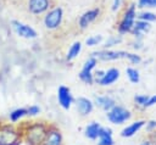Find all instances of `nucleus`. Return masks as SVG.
Masks as SVG:
<instances>
[{
    "mask_svg": "<svg viewBox=\"0 0 156 145\" xmlns=\"http://www.w3.org/2000/svg\"><path fill=\"white\" fill-rule=\"evenodd\" d=\"M136 4L135 2H130L123 11V15L121 17V21L117 26V30L121 35L130 33L135 21H136Z\"/></svg>",
    "mask_w": 156,
    "mask_h": 145,
    "instance_id": "obj_1",
    "label": "nucleus"
},
{
    "mask_svg": "<svg viewBox=\"0 0 156 145\" xmlns=\"http://www.w3.org/2000/svg\"><path fill=\"white\" fill-rule=\"evenodd\" d=\"M48 132V127L41 122H34L29 124L27 130L23 133L24 140L29 145H40Z\"/></svg>",
    "mask_w": 156,
    "mask_h": 145,
    "instance_id": "obj_2",
    "label": "nucleus"
},
{
    "mask_svg": "<svg viewBox=\"0 0 156 145\" xmlns=\"http://www.w3.org/2000/svg\"><path fill=\"white\" fill-rule=\"evenodd\" d=\"M22 138L23 133L12 124L0 126V145H20Z\"/></svg>",
    "mask_w": 156,
    "mask_h": 145,
    "instance_id": "obj_3",
    "label": "nucleus"
},
{
    "mask_svg": "<svg viewBox=\"0 0 156 145\" xmlns=\"http://www.w3.org/2000/svg\"><path fill=\"white\" fill-rule=\"evenodd\" d=\"M106 118L110 123H112L115 126H119L132 118V112L128 108L116 104L110 111L106 112Z\"/></svg>",
    "mask_w": 156,
    "mask_h": 145,
    "instance_id": "obj_4",
    "label": "nucleus"
},
{
    "mask_svg": "<svg viewBox=\"0 0 156 145\" xmlns=\"http://www.w3.org/2000/svg\"><path fill=\"white\" fill-rule=\"evenodd\" d=\"M63 19V10L61 6H55L51 7L44 16L43 18V23L45 26L46 29L49 30H55L57 29Z\"/></svg>",
    "mask_w": 156,
    "mask_h": 145,
    "instance_id": "obj_5",
    "label": "nucleus"
},
{
    "mask_svg": "<svg viewBox=\"0 0 156 145\" xmlns=\"http://www.w3.org/2000/svg\"><path fill=\"white\" fill-rule=\"evenodd\" d=\"M11 26H12V29L15 30V33L21 37V38H24V39H35L38 37V33L37 30L29 26V24H26L21 21H17V19H13L11 21Z\"/></svg>",
    "mask_w": 156,
    "mask_h": 145,
    "instance_id": "obj_6",
    "label": "nucleus"
},
{
    "mask_svg": "<svg viewBox=\"0 0 156 145\" xmlns=\"http://www.w3.org/2000/svg\"><path fill=\"white\" fill-rule=\"evenodd\" d=\"M52 7L51 0H27V10L34 16L44 15Z\"/></svg>",
    "mask_w": 156,
    "mask_h": 145,
    "instance_id": "obj_7",
    "label": "nucleus"
},
{
    "mask_svg": "<svg viewBox=\"0 0 156 145\" xmlns=\"http://www.w3.org/2000/svg\"><path fill=\"white\" fill-rule=\"evenodd\" d=\"M56 97H57V102L60 105V107H62L63 110H69L72 104L74 102V99H73V95H72V91L66 85H60L57 88V94H56Z\"/></svg>",
    "mask_w": 156,
    "mask_h": 145,
    "instance_id": "obj_8",
    "label": "nucleus"
},
{
    "mask_svg": "<svg viewBox=\"0 0 156 145\" xmlns=\"http://www.w3.org/2000/svg\"><path fill=\"white\" fill-rule=\"evenodd\" d=\"M127 51H122V50H111V49H104L100 51H94L91 54V56H94L96 60H101V61H116L119 58H124L126 57Z\"/></svg>",
    "mask_w": 156,
    "mask_h": 145,
    "instance_id": "obj_9",
    "label": "nucleus"
},
{
    "mask_svg": "<svg viewBox=\"0 0 156 145\" xmlns=\"http://www.w3.org/2000/svg\"><path fill=\"white\" fill-rule=\"evenodd\" d=\"M74 104H76V108L78 111V113L82 116V117H87L89 116L93 111H94V101H91L90 99L88 97H84V96H79L74 100Z\"/></svg>",
    "mask_w": 156,
    "mask_h": 145,
    "instance_id": "obj_10",
    "label": "nucleus"
},
{
    "mask_svg": "<svg viewBox=\"0 0 156 145\" xmlns=\"http://www.w3.org/2000/svg\"><path fill=\"white\" fill-rule=\"evenodd\" d=\"M40 145H63V138H62V133L60 132V129L55 127L48 128L46 135Z\"/></svg>",
    "mask_w": 156,
    "mask_h": 145,
    "instance_id": "obj_11",
    "label": "nucleus"
},
{
    "mask_svg": "<svg viewBox=\"0 0 156 145\" xmlns=\"http://www.w3.org/2000/svg\"><path fill=\"white\" fill-rule=\"evenodd\" d=\"M99 16H100V9L99 7H94V9L85 11L78 19V27L80 29H87Z\"/></svg>",
    "mask_w": 156,
    "mask_h": 145,
    "instance_id": "obj_12",
    "label": "nucleus"
},
{
    "mask_svg": "<svg viewBox=\"0 0 156 145\" xmlns=\"http://www.w3.org/2000/svg\"><path fill=\"white\" fill-rule=\"evenodd\" d=\"M119 76H121L119 69L112 67V68H108L107 71H105L104 76H102L96 83H98L99 85H101V87H110V85L115 84V83L119 79Z\"/></svg>",
    "mask_w": 156,
    "mask_h": 145,
    "instance_id": "obj_13",
    "label": "nucleus"
},
{
    "mask_svg": "<svg viewBox=\"0 0 156 145\" xmlns=\"http://www.w3.org/2000/svg\"><path fill=\"white\" fill-rule=\"evenodd\" d=\"M145 123H146L145 119L134 121V122L129 123L128 126H126V127L121 130L119 135H121L122 138H132V136H134L136 133H139V132L145 127Z\"/></svg>",
    "mask_w": 156,
    "mask_h": 145,
    "instance_id": "obj_14",
    "label": "nucleus"
},
{
    "mask_svg": "<svg viewBox=\"0 0 156 145\" xmlns=\"http://www.w3.org/2000/svg\"><path fill=\"white\" fill-rule=\"evenodd\" d=\"M151 29V24L146 21H141V19H138L135 21L132 30H130V34L135 38V39H143L144 35H146Z\"/></svg>",
    "mask_w": 156,
    "mask_h": 145,
    "instance_id": "obj_15",
    "label": "nucleus"
},
{
    "mask_svg": "<svg viewBox=\"0 0 156 145\" xmlns=\"http://www.w3.org/2000/svg\"><path fill=\"white\" fill-rule=\"evenodd\" d=\"M102 126L96 122V121H91L89 122L85 127H84V136L90 139V140H96L99 138V134H100V130H101Z\"/></svg>",
    "mask_w": 156,
    "mask_h": 145,
    "instance_id": "obj_16",
    "label": "nucleus"
},
{
    "mask_svg": "<svg viewBox=\"0 0 156 145\" xmlns=\"http://www.w3.org/2000/svg\"><path fill=\"white\" fill-rule=\"evenodd\" d=\"M94 104H95V106H98L102 111L107 112V111H110L116 105V101L110 95H100V96H96L95 97Z\"/></svg>",
    "mask_w": 156,
    "mask_h": 145,
    "instance_id": "obj_17",
    "label": "nucleus"
},
{
    "mask_svg": "<svg viewBox=\"0 0 156 145\" xmlns=\"http://www.w3.org/2000/svg\"><path fill=\"white\" fill-rule=\"evenodd\" d=\"M96 145H115V139L112 135V130L108 127H102L99 134V138L96 139Z\"/></svg>",
    "mask_w": 156,
    "mask_h": 145,
    "instance_id": "obj_18",
    "label": "nucleus"
},
{
    "mask_svg": "<svg viewBox=\"0 0 156 145\" xmlns=\"http://www.w3.org/2000/svg\"><path fill=\"white\" fill-rule=\"evenodd\" d=\"M28 116V111H27V107H18V108H15L12 110L10 113H9V119L11 123H17L20 119H22L23 117Z\"/></svg>",
    "mask_w": 156,
    "mask_h": 145,
    "instance_id": "obj_19",
    "label": "nucleus"
},
{
    "mask_svg": "<svg viewBox=\"0 0 156 145\" xmlns=\"http://www.w3.org/2000/svg\"><path fill=\"white\" fill-rule=\"evenodd\" d=\"M80 51H82V43L80 41H74L69 46V49H68V51L66 54V60L67 61H73L80 54Z\"/></svg>",
    "mask_w": 156,
    "mask_h": 145,
    "instance_id": "obj_20",
    "label": "nucleus"
},
{
    "mask_svg": "<svg viewBox=\"0 0 156 145\" xmlns=\"http://www.w3.org/2000/svg\"><path fill=\"white\" fill-rule=\"evenodd\" d=\"M126 74H127L128 80L132 84H138L140 82V73H139V71L136 68H134V67H127L126 68Z\"/></svg>",
    "mask_w": 156,
    "mask_h": 145,
    "instance_id": "obj_21",
    "label": "nucleus"
},
{
    "mask_svg": "<svg viewBox=\"0 0 156 145\" xmlns=\"http://www.w3.org/2000/svg\"><path fill=\"white\" fill-rule=\"evenodd\" d=\"M136 18L151 23V22H155L156 21V13H154L151 11H147V10H144V11H141V12H139L136 15Z\"/></svg>",
    "mask_w": 156,
    "mask_h": 145,
    "instance_id": "obj_22",
    "label": "nucleus"
},
{
    "mask_svg": "<svg viewBox=\"0 0 156 145\" xmlns=\"http://www.w3.org/2000/svg\"><path fill=\"white\" fill-rule=\"evenodd\" d=\"M78 77H79V79H80L83 83H85V84H88V85H91V84H94V82H95V79H94V73H93V72L80 71V72L78 73Z\"/></svg>",
    "mask_w": 156,
    "mask_h": 145,
    "instance_id": "obj_23",
    "label": "nucleus"
},
{
    "mask_svg": "<svg viewBox=\"0 0 156 145\" xmlns=\"http://www.w3.org/2000/svg\"><path fill=\"white\" fill-rule=\"evenodd\" d=\"M96 65H98V60L94 57V56H90L85 62H84V65H83V67H82V69L80 71H85V72H93L94 69H95V67H96Z\"/></svg>",
    "mask_w": 156,
    "mask_h": 145,
    "instance_id": "obj_24",
    "label": "nucleus"
},
{
    "mask_svg": "<svg viewBox=\"0 0 156 145\" xmlns=\"http://www.w3.org/2000/svg\"><path fill=\"white\" fill-rule=\"evenodd\" d=\"M122 41V35H111L107 38V40L104 43V49H110L117 44H119Z\"/></svg>",
    "mask_w": 156,
    "mask_h": 145,
    "instance_id": "obj_25",
    "label": "nucleus"
},
{
    "mask_svg": "<svg viewBox=\"0 0 156 145\" xmlns=\"http://www.w3.org/2000/svg\"><path fill=\"white\" fill-rule=\"evenodd\" d=\"M102 40H104V38H102L101 34L91 35V37L85 39V45H88V46H98L99 44H101Z\"/></svg>",
    "mask_w": 156,
    "mask_h": 145,
    "instance_id": "obj_26",
    "label": "nucleus"
},
{
    "mask_svg": "<svg viewBox=\"0 0 156 145\" xmlns=\"http://www.w3.org/2000/svg\"><path fill=\"white\" fill-rule=\"evenodd\" d=\"M124 58H127L129 61V63H132V65H139L143 61V58H141V56L139 54H136V52H129V51H127Z\"/></svg>",
    "mask_w": 156,
    "mask_h": 145,
    "instance_id": "obj_27",
    "label": "nucleus"
},
{
    "mask_svg": "<svg viewBox=\"0 0 156 145\" xmlns=\"http://www.w3.org/2000/svg\"><path fill=\"white\" fill-rule=\"evenodd\" d=\"M149 96H150V95L138 94V95L134 96V101H135V104H136L139 107H141V108H146V104H147Z\"/></svg>",
    "mask_w": 156,
    "mask_h": 145,
    "instance_id": "obj_28",
    "label": "nucleus"
},
{
    "mask_svg": "<svg viewBox=\"0 0 156 145\" xmlns=\"http://www.w3.org/2000/svg\"><path fill=\"white\" fill-rule=\"evenodd\" d=\"M136 6L139 9H156V0H138Z\"/></svg>",
    "mask_w": 156,
    "mask_h": 145,
    "instance_id": "obj_29",
    "label": "nucleus"
},
{
    "mask_svg": "<svg viewBox=\"0 0 156 145\" xmlns=\"http://www.w3.org/2000/svg\"><path fill=\"white\" fill-rule=\"evenodd\" d=\"M27 111H28V116H38L41 112V108L38 105H30L27 107Z\"/></svg>",
    "mask_w": 156,
    "mask_h": 145,
    "instance_id": "obj_30",
    "label": "nucleus"
},
{
    "mask_svg": "<svg viewBox=\"0 0 156 145\" xmlns=\"http://www.w3.org/2000/svg\"><path fill=\"white\" fill-rule=\"evenodd\" d=\"M145 129H146L147 133H154V132H156V119L146 121V123H145Z\"/></svg>",
    "mask_w": 156,
    "mask_h": 145,
    "instance_id": "obj_31",
    "label": "nucleus"
},
{
    "mask_svg": "<svg viewBox=\"0 0 156 145\" xmlns=\"http://www.w3.org/2000/svg\"><path fill=\"white\" fill-rule=\"evenodd\" d=\"M154 105H156V94L149 96V100H147V104H146V108L147 107H151Z\"/></svg>",
    "mask_w": 156,
    "mask_h": 145,
    "instance_id": "obj_32",
    "label": "nucleus"
},
{
    "mask_svg": "<svg viewBox=\"0 0 156 145\" xmlns=\"http://www.w3.org/2000/svg\"><path fill=\"white\" fill-rule=\"evenodd\" d=\"M121 5H122V0H113V2H112V7H111V10L113 11V12H116L119 7H121Z\"/></svg>",
    "mask_w": 156,
    "mask_h": 145,
    "instance_id": "obj_33",
    "label": "nucleus"
},
{
    "mask_svg": "<svg viewBox=\"0 0 156 145\" xmlns=\"http://www.w3.org/2000/svg\"><path fill=\"white\" fill-rule=\"evenodd\" d=\"M139 145H154V141H152V140H150V139H146V140L141 141Z\"/></svg>",
    "mask_w": 156,
    "mask_h": 145,
    "instance_id": "obj_34",
    "label": "nucleus"
}]
</instances>
